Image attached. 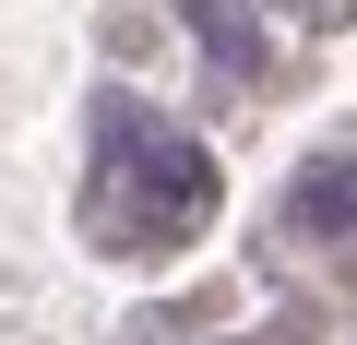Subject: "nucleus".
I'll list each match as a JSON object with an SVG mask.
<instances>
[{
	"instance_id": "obj_2",
	"label": "nucleus",
	"mask_w": 357,
	"mask_h": 345,
	"mask_svg": "<svg viewBox=\"0 0 357 345\" xmlns=\"http://www.w3.org/2000/svg\"><path fill=\"white\" fill-rule=\"evenodd\" d=\"M298 227L310 238H357V155H333V167L298 179Z\"/></svg>"
},
{
	"instance_id": "obj_1",
	"label": "nucleus",
	"mask_w": 357,
	"mask_h": 345,
	"mask_svg": "<svg viewBox=\"0 0 357 345\" xmlns=\"http://www.w3.org/2000/svg\"><path fill=\"white\" fill-rule=\"evenodd\" d=\"M107 203L143 227V250H167V238H191L203 215H215V155L191 143V131H131L119 119V143H107Z\"/></svg>"
},
{
	"instance_id": "obj_3",
	"label": "nucleus",
	"mask_w": 357,
	"mask_h": 345,
	"mask_svg": "<svg viewBox=\"0 0 357 345\" xmlns=\"http://www.w3.org/2000/svg\"><path fill=\"white\" fill-rule=\"evenodd\" d=\"M178 13L215 36V60H227V72H238V60H262V36H250V13H238V0H178Z\"/></svg>"
}]
</instances>
